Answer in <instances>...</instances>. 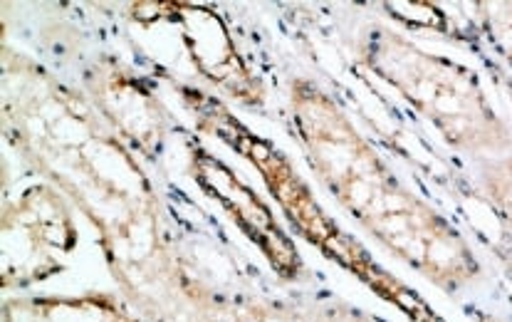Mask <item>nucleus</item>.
<instances>
[{
    "instance_id": "nucleus-4",
    "label": "nucleus",
    "mask_w": 512,
    "mask_h": 322,
    "mask_svg": "<svg viewBox=\"0 0 512 322\" xmlns=\"http://www.w3.org/2000/svg\"><path fill=\"white\" fill-rule=\"evenodd\" d=\"M77 231L60 191L33 186L3 211V285L45 280L57 266V253H70Z\"/></svg>"
},
{
    "instance_id": "nucleus-13",
    "label": "nucleus",
    "mask_w": 512,
    "mask_h": 322,
    "mask_svg": "<svg viewBox=\"0 0 512 322\" xmlns=\"http://www.w3.org/2000/svg\"><path fill=\"white\" fill-rule=\"evenodd\" d=\"M478 322H510V320H503V318H495V315H480Z\"/></svg>"
},
{
    "instance_id": "nucleus-9",
    "label": "nucleus",
    "mask_w": 512,
    "mask_h": 322,
    "mask_svg": "<svg viewBox=\"0 0 512 322\" xmlns=\"http://www.w3.org/2000/svg\"><path fill=\"white\" fill-rule=\"evenodd\" d=\"M480 191L495 211L512 228V154L495 159H483L478 171Z\"/></svg>"
},
{
    "instance_id": "nucleus-2",
    "label": "nucleus",
    "mask_w": 512,
    "mask_h": 322,
    "mask_svg": "<svg viewBox=\"0 0 512 322\" xmlns=\"http://www.w3.org/2000/svg\"><path fill=\"white\" fill-rule=\"evenodd\" d=\"M290 107L315 176L369 236L443 293H456L480 278V263L466 238L401 184L320 85L292 82Z\"/></svg>"
},
{
    "instance_id": "nucleus-8",
    "label": "nucleus",
    "mask_w": 512,
    "mask_h": 322,
    "mask_svg": "<svg viewBox=\"0 0 512 322\" xmlns=\"http://www.w3.org/2000/svg\"><path fill=\"white\" fill-rule=\"evenodd\" d=\"M179 322H310V313L278 300L223 293L203 283L196 303Z\"/></svg>"
},
{
    "instance_id": "nucleus-3",
    "label": "nucleus",
    "mask_w": 512,
    "mask_h": 322,
    "mask_svg": "<svg viewBox=\"0 0 512 322\" xmlns=\"http://www.w3.org/2000/svg\"><path fill=\"white\" fill-rule=\"evenodd\" d=\"M359 60L399 92L458 152L478 159L512 152V132L495 112L478 77L461 62L428 53L389 25H374L359 40Z\"/></svg>"
},
{
    "instance_id": "nucleus-5",
    "label": "nucleus",
    "mask_w": 512,
    "mask_h": 322,
    "mask_svg": "<svg viewBox=\"0 0 512 322\" xmlns=\"http://www.w3.org/2000/svg\"><path fill=\"white\" fill-rule=\"evenodd\" d=\"M87 95L99 117L132 152L144 157L159 154L169 127L164 107L151 95L149 87L119 67V62L92 67L87 75Z\"/></svg>"
},
{
    "instance_id": "nucleus-1",
    "label": "nucleus",
    "mask_w": 512,
    "mask_h": 322,
    "mask_svg": "<svg viewBox=\"0 0 512 322\" xmlns=\"http://www.w3.org/2000/svg\"><path fill=\"white\" fill-rule=\"evenodd\" d=\"M5 134L20 157L70 196L99 233L124 298L149 322H171L191 295V270L166 233L154 184L132 149L85 97L5 55Z\"/></svg>"
},
{
    "instance_id": "nucleus-7",
    "label": "nucleus",
    "mask_w": 512,
    "mask_h": 322,
    "mask_svg": "<svg viewBox=\"0 0 512 322\" xmlns=\"http://www.w3.org/2000/svg\"><path fill=\"white\" fill-rule=\"evenodd\" d=\"M193 176L201 181L208 194L223 201V206L231 211L238 226L258 243L270 266L278 270L282 278H297L300 275L302 258L290 243V238L280 231L268 206L243 181L235 179L231 171L223 166V161L213 159L206 152H198L193 157Z\"/></svg>"
},
{
    "instance_id": "nucleus-6",
    "label": "nucleus",
    "mask_w": 512,
    "mask_h": 322,
    "mask_svg": "<svg viewBox=\"0 0 512 322\" xmlns=\"http://www.w3.org/2000/svg\"><path fill=\"white\" fill-rule=\"evenodd\" d=\"M169 18L179 20L186 48L191 50L198 72L223 95L240 102L243 107H263L265 87L243 57L235 50L226 25L213 10L191 3H171Z\"/></svg>"
},
{
    "instance_id": "nucleus-10",
    "label": "nucleus",
    "mask_w": 512,
    "mask_h": 322,
    "mask_svg": "<svg viewBox=\"0 0 512 322\" xmlns=\"http://www.w3.org/2000/svg\"><path fill=\"white\" fill-rule=\"evenodd\" d=\"M478 13L493 48L512 67V3H478Z\"/></svg>"
},
{
    "instance_id": "nucleus-12",
    "label": "nucleus",
    "mask_w": 512,
    "mask_h": 322,
    "mask_svg": "<svg viewBox=\"0 0 512 322\" xmlns=\"http://www.w3.org/2000/svg\"><path fill=\"white\" fill-rule=\"evenodd\" d=\"M310 313V322H379L364 310L352 308L349 303L342 300H327V303H317L307 308Z\"/></svg>"
},
{
    "instance_id": "nucleus-11",
    "label": "nucleus",
    "mask_w": 512,
    "mask_h": 322,
    "mask_svg": "<svg viewBox=\"0 0 512 322\" xmlns=\"http://www.w3.org/2000/svg\"><path fill=\"white\" fill-rule=\"evenodd\" d=\"M384 10L399 23L446 33V15L433 3H384Z\"/></svg>"
}]
</instances>
